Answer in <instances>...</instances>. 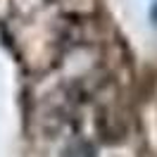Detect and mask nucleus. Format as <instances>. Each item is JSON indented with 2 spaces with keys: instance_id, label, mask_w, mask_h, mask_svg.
I'll use <instances>...</instances> for the list:
<instances>
[{
  "instance_id": "obj_1",
  "label": "nucleus",
  "mask_w": 157,
  "mask_h": 157,
  "mask_svg": "<svg viewBox=\"0 0 157 157\" xmlns=\"http://www.w3.org/2000/svg\"><path fill=\"white\" fill-rule=\"evenodd\" d=\"M152 19L157 21V5H155V10H152Z\"/></svg>"
}]
</instances>
